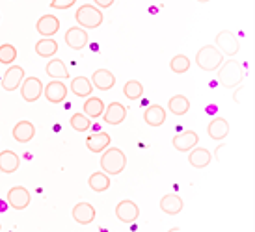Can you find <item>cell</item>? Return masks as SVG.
<instances>
[{
    "instance_id": "1",
    "label": "cell",
    "mask_w": 255,
    "mask_h": 232,
    "mask_svg": "<svg viewBox=\"0 0 255 232\" xmlns=\"http://www.w3.org/2000/svg\"><path fill=\"white\" fill-rule=\"evenodd\" d=\"M218 82L224 87H227V89L241 85L244 82V69H242V65L237 60L222 62V65L218 67Z\"/></svg>"
},
{
    "instance_id": "2",
    "label": "cell",
    "mask_w": 255,
    "mask_h": 232,
    "mask_svg": "<svg viewBox=\"0 0 255 232\" xmlns=\"http://www.w3.org/2000/svg\"><path fill=\"white\" fill-rule=\"evenodd\" d=\"M127 165V156L125 153L118 147H110L108 145L103 155H101V169L107 175H120L121 171Z\"/></svg>"
},
{
    "instance_id": "3",
    "label": "cell",
    "mask_w": 255,
    "mask_h": 232,
    "mask_svg": "<svg viewBox=\"0 0 255 232\" xmlns=\"http://www.w3.org/2000/svg\"><path fill=\"white\" fill-rule=\"evenodd\" d=\"M75 19H77L78 26L80 28H88V30H93V28H99L101 24H103V11H101L97 6H92V4H84V6H80L77 9V13H75Z\"/></svg>"
},
{
    "instance_id": "4",
    "label": "cell",
    "mask_w": 255,
    "mask_h": 232,
    "mask_svg": "<svg viewBox=\"0 0 255 232\" xmlns=\"http://www.w3.org/2000/svg\"><path fill=\"white\" fill-rule=\"evenodd\" d=\"M224 62V54L216 49V45H205L198 50L196 54V64L199 69L203 71H214L218 69Z\"/></svg>"
},
{
    "instance_id": "5",
    "label": "cell",
    "mask_w": 255,
    "mask_h": 232,
    "mask_svg": "<svg viewBox=\"0 0 255 232\" xmlns=\"http://www.w3.org/2000/svg\"><path fill=\"white\" fill-rule=\"evenodd\" d=\"M116 218L120 219L121 223H134L136 219L140 218V206L130 199H123L116 206Z\"/></svg>"
},
{
    "instance_id": "6",
    "label": "cell",
    "mask_w": 255,
    "mask_h": 232,
    "mask_svg": "<svg viewBox=\"0 0 255 232\" xmlns=\"http://www.w3.org/2000/svg\"><path fill=\"white\" fill-rule=\"evenodd\" d=\"M216 49L224 54V56H235L239 52V39L235 37L229 30H222L218 35H216Z\"/></svg>"
},
{
    "instance_id": "7",
    "label": "cell",
    "mask_w": 255,
    "mask_h": 232,
    "mask_svg": "<svg viewBox=\"0 0 255 232\" xmlns=\"http://www.w3.org/2000/svg\"><path fill=\"white\" fill-rule=\"evenodd\" d=\"M30 201H32V195H30V191L24 186H13L11 190L7 191V204L15 210L28 208Z\"/></svg>"
},
{
    "instance_id": "8",
    "label": "cell",
    "mask_w": 255,
    "mask_h": 232,
    "mask_svg": "<svg viewBox=\"0 0 255 232\" xmlns=\"http://www.w3.org/2000/svg\"><path fill=\"white\" fill-rule=\"evenodd\" d=\"M22 80H24V69H22L21 65L11 64L6 69L4 78H2V87H4L6 91H15V89L21 87Z\"/></svg>"
},
{
    "instance_id": "9",
    "label": "cell",
    "mask_w": 255,
    "mask_h": 232,
    "mask_svg": "<svg viewBox=\"0 0 255 232\" xmlns=\"http://www.w3.org/2000/svg\"><path fill=\"white\" fill-rule=\"evenodd\" d=\"M21 95L26 102H36L43 95V84L41 80L36 77H28L22 80L21 84Z\"/></svg>"
},
{
    "instance_id": "10",
    "label": "cell",
    "mask_w": 255,
    "mask_h": 232,
    "mask_svg": "<svg viewBox=\"0 0 255 232\" xmlns=\"http://www.w3.org/2000/svg\"><path fill=\"white\" fill-rule=\"evenodd\" d=\"M43 95H45V99L49 100L50 104H60L67 97V85L62 80H52V82H49L43 87Z\"/></svg>"
},
{
    "instance_id": "11",
    "label": "cell",
    "mask_w": 255,
    "mask_h": 232,
    "mask_svg": "<svg viewBox=\"0 0 255 232\" xmlns=\"http://www.w3.org/2000/svg\"><path fill=\"white\" fill-rule=\"evenodd\" d=\"M90 37H88V32L80 26H73L65 32V45L73 50H82L88 45Z\"/></svg>"
},
{
    "instance_id": "12",
    "label": "cell",
    "mask_w": 255,
    "mask_h": 232,
    "mask_svg": "<svg viewBox=\"0 0 255 232\" xmlns=\"http://www.w3.org/2000/svg\"><path fill=\"white\" fill-rule=\"evenodd\" d=\"M127 117V108L121 102H110L108 106H105L103 112V119L107 125H121Z\"/></svg>"
},
{
    "instance_id": "13",
    "label": "cell",
    "mask_w": 255,
    "mask_h": 232,
    "mask_svg": "<svg viewBox=\"0 0 255 232\" xmlns=\"http://www.w3.org/2000/svg\"><path fill=\"white\" fill-rule=\"evenodd\" d=\"M171 143H173V147L177 149V151H181V153H188L190 149H194L199 143V136H198V132H194V130H184V132L173 136Z\"/></svg>"
},
{
    "instance_id": "14",
    "label": "cell",
    "mask_w": 255,
    "mask_h": 232,
    "mask_svg": "<svg viewBox=\"0 0 255 232\" xmlns=\"http://www.w3.org/2000/svg\"><path fill=\"white\" fill-rule=\"evenodd\" d=\"M188 153H190V155H188V162H190L192 167L203 169L213 162V155H211V151L205 147H198V145H196V147L190 149Z\"/></svg>"
},
{
    "instance_id": "15",
    "label": "cell",
    "mask_w": 255,
    "mask_h": 232,
    "mask_svg": "<svg viewBox=\"0 0 255 232\" xmlns=\"http://www.w3.org/2000/svg\"><path fill=\"white\" fill-rule=\"evenodd\" d=\"M90 82H92L93 87H97L101 91H108V89H112L114 84H116V77H114L108 69H97V71H93Z\"/></svg>"
},
{
    "instance_id": "16",
    "label": "cell",
    "mask_w": 255,
    "mask_h": 232,
    "mask_svg": "<svg viewBox=\"0 0 255 232\" xmlns=\"http://www.w3.org/2000/svg\"><path fill=\"white\" fill-rule=\"evenodd\" d=\"M73 219L78 225H90L95 219V208L90 203H77L73 206Z\"/></svg>"
},
{
    "instance_id": "17",
    "label": "cell",
    "mask_w": 255,
    "mask_h": 232,
    "mask_svg": "<svg viewBox=\"0 0 255 232\" xmlns=\"http://www.w3.org/2000/svg\"><path fill=\"white\" fill-rule=\"evenodd\" d=\"M36 30H37V34L43 35V37H52V35H56L58 30H60V19L54 17V15H43L41 19L37 21Z\"/></svg>"
},
{
    "instance_id": "18",
    "label": "cell",
    "mask_w": 255,
    "mask_h": 232,
    "mask_svg": "<svg viewBox=\"0 0 255 232\" xmlns=\"http://www.w3.org/2000/svg\"><path fill=\"white\" fill-rule=\"evenodd\" d=\"M19 165H21V158H19V155L15 151L6 149V151L0 153V171L2 173L11 175V173H15L19 169Z\"/></svg>"
},
{
    "instance_id": "19",
    "label": "cell",
    "mask_w": 255,
    "mask_h": 232,
    "mask_svg": "<svg viewBox=\"0 0 255 232\" xmlns=\"http://www.w3.org/2000/svg\"><path fill=\"white\" fill-rule=\"evenodd\" d=\"M207 134H209L211 140H216V141L226 140L227 134H229V123H227V119H224V117H214L209 123V127H207Z\"/></svg>"
},
{
    "instance_id": "20",
    "label": "cell",
    "mask_w": 255,
    "mask_h": 232,
    "mask_svg": "<svg viewBox=\"0 0 255 232\" xmlns=\"http://www.w3.org/2000/svg\"><path fill=\"white\" fill-rule=\"evenodd\" d=\"M34 136H36V127L30 121H19L13 127V138L19 143H28V141L34 140Z\"/></svg>"
},
{
    "instance_id": "21",
    "label": "cell",
    "mask_w": 255,
    "mask_h": 232,
    "mask_svg": "<svg viewBox=\"0 0 255 232\" xmlns=\"http://www.w3.org/2000/svg\"><path fill=\"white\" fill-rule=\"evenodd\" d=\"M183 206H184L183 199L179 197V195H175V193H168V195H164L160 199V210L164 214H168V216H177V214H181Z\"/></svg>"
},
{
    "instance_id": "22",
    "label": "cell",
    "mask_w": 255,
    "mask_h": 232,
    "mask_svg": "<svg viewBox=\"0 0 255 232\" xmlns=\"http://www.w3.org/2000/svg\"><path fill=\"white\" fill-rule=\"evenodd\" d=\"M143 121L147 123L149 127H160L166 123V110L160 104H151L143 112Z\"/></svg>"
},
{
    "instance_id": "23",
    "label": "cell",
    "mask_w": 255,
    "mask_h": 232,
    "mask_svg": "<svg viewBox=\"0 0 255 232\" xmlns=\"http://www.w3.org/2000/svg\"><path fill=\"white\" fill-rule=\"evenodd\" d=\"M45 71H47V75H49L50 78H54V80H67V78H69V69H67V65H65L64 60H60V58L49 60Z\"/></svg>"
},
{
    "instance_id": "24",
    "label": "cell",
    "mask_w": 255,
    "mask_h": 232,
    "mask_svg": "<svg viewBox=\"0 0 255 232\" xmlns=\"http://www.w3.org/2000/svg\"><path fill=\"white\" fill-rule=\"evenodd\" d=\"M82 110H84V115H88L90 119H97V117H101L103 115V112H105V102H103V99H99V97H86V102L84 106H82Z\"/></svg>"
},
{
    "instance_id": "25",
    "label": "cell",
    "mask_w": 255,
    "mask_h": 232,
    "mask_svg": "<svg viewBox=\"0 0 255 232\" xmlns=\"http://www.w3.org/2000/svg\"><path fill=\"white\" fill-rule=\"evenodd\" d=\"M110 145V136L107 132H95L86 140V147L92 153H103Z\"/></svg>"
},
{
    "instance_id": "26",
    "label": "cell",
    "mask_w": 255,
    "mask_h": 232,
    "mask_svg": "<svg viewBox=\"0 0 255 232\" xmlns=\"http://www.w3.org/2000/svg\"><path fill=\"white\" fill-rule=\"evenodd\" d=\"M71 91L73 95H77L80 99H86V97H90L93 91V85L90 82V78L86 77H77L71 80Z\"/></svg>"
},
{
    "instance_id": "27",
    "label": "cell",
    "mask_w": 255,
    "mask_h": 232,
    "mask_svg": "<svg viewBox=\"0 0 255 232\" xmlns=\"http://www.w3.org/2000/svg\"><path fill=\"white\" fill-rule=\"evenodd\" d=\"M88 184H90V188H92L95 193H103V191H107L110 188V176L105 173V171H97V173H93L90 178H88Z\"/></svg>"
},
{
    "instance_id": "28",
    "label": "cell",
    "mask_w": 255,
    "mask_h": 232,
    "mask_svg": "<svg viewBox=\"0 0 255 232\" xmlns=\"http://www.w3.org/2000/svg\"><path fill=\"white\" fill-rule=\"evenodd\" d=\"M168 110L173 115H184V113H188V110H190V100L186 99L184 95H173L168 100Z\"/></svg>"
},
{
    "instance_id": "29",
    "label": "cell",
    "mask_w": 255,
    "mask_h": 232,
    "mask_svg": "<svg viewBox=\"0 0 255 232\" xmlns=\"http://www.w3.org/2000/svg\"><path fill=\"white\" fill-rule=\"evenodd\" d=\"M58 52V43L52 37H43L36 43V54L41 58H52Z\"/></svg>"
},
{
    "instance_id": "30",
    "label": "cell",
    "mask_w": 255,
    "mask_h": 232,
    "mask_svg": "<svg viewBox=\"0 0 255 232\" xmlns=\"http://www.w3.org/2000/svg\"><path fill=\"white\" fill-rule=\"evenodd\" d=\"M123 95L127 97L128 100H138L142 99L143 95V85L138 82V80H128L127 84L123 85Z\"/></svg>"
},
{
    "instance_id": "31",
    "label": "cell",
    "mask_w": 255,
    "mask_h": 232,
    "mask_svg": "<svg viewBox=\"0 0 255 232\" xmlns=\"http://www.w3.org/2000/svg\"><path fill=\"white\" fill-rule=\"evenodd\" d=\"M69 125L73 127V130H77V132H86V130H90L92 128V121L88 115L84 113H73L71 119H69Z\"/></svg>"
},
{
    "instance_id": "32",
    "label": "cell",
    "mask_w": 255,
    "mask_h": 232,
    "mask_svg": "<svg viewBox=\"0 0 255 232\" xmlns=\"http://www.w3.org/2000/svg\"><path fill=\"white\" fill-rule=\"evenodd\" d=\"M170 69L177 75H183L190 69V58L184 56V54H175V56L170 60Z\"/></svg>"
},
{
    "instance_id": "33",
    "label": "cell",
    "mask_w": 255,
    "mask_h": 232,
    "mask_svg": "<svg viewBox=\"0 0 255 232\" xmlns=\"http://www.w3.org/2000/svg\"><path fill=\"white\" fill-rule=\"evenodd\" d=\"M17 60V49L9 43H4L0 45V64L4 65H11Z\"/></svg>"
},
{
    "instance_id": "34",
    "label": "cell",
    "mask_w": 255,
    "mask_h": 232,
    "mask_svg": "<svg viewBox=\"0 0 255 232\" xmlns=\"http://www.w3.org/2000/svg\"><path fill=\"white\" fill-rule=\"evenodd\" d=\"M77 4V0H52L50 2V7L52 9H69Z\"/></svg>"
},
{
    "instance_id": "35",
    "label": "cell",
    "mask_w": 255,
    "mask_h": 232,
    "mask_svg": "<svg viewBox=\"0 0 255 232\" xmlns=\"http://www.w3.org/2000/svg\"><path fill=\"white\" fill-rule=\"evenodd\" d=\"M95 2V6L99 7V9H107V7H110L116 2V0H93Z\"/></svg>"
},
{
    "instance_id": "36",
    "label": "cell",
    "mask_w": 255,
    "mask_h": 232,
    "mask_svg": "<svg viewBox=\"0 0 255 232\" xmlns=\"http://www.w3.org/2000/svg\"><path fill=\"white\" fill-rule=\"evenodd\" d=\"M7 210V203L4 199H0V212H6Z\"/></svg>"
},
{
    "instance_id": "37",
    "label": "cell",
    "mask_w": 255,
    "mask_h": 232,
    "mask_svg": "<svg viewBox=\"0 0 255 232\" xmlns=\"http://www.w3.org/2000/svg\"><path fill=\"white\" fill-rule=\"evenodd\" d=\"M199 4H207V2H211V0H198Z\"/></svg>"
},
{
    "instance_id": "38",
    "label": "cell",
    "mask_w": 255,
    "mask_h": 232,
    "mask_svg": "<svg viewBox=\"0 0 255 232\" xmlns=\"http://www.w3.org/2000/svg\"><path fill=\"white\" fill-rule=\"evenodd\" d=\"M0 231H2V223H0Z\"/></svg>"
}]
</instances>
